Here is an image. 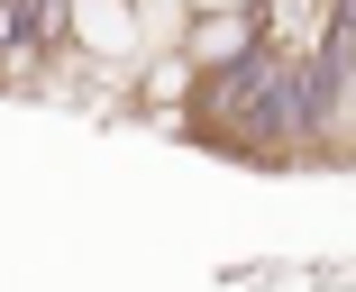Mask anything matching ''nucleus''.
I'll return each mask as SVG.
<instances>
[{
    "mask_svg": "<svg viewBox=\"0 0 356 292\" xmlns=\"http://www.w3.org/2000/svg\"><path fill=\"white\" fill-rule=\"evenodd\" d=\"M238 37H247V19H210V28H201V55H229Z\"/></svg>",
    "mask_w": 356,
    "mask_h": 292,
    "instance_id": "obj_2",
    "label": "nucleus"
},
{
    "mask_svg": "<svg viewBox=\"0 0 356 292\" xmlns=\"http://www.w3.org/2000/svg\"><path fill=\"white\" fill-rule=\"evenodd\" d=\"M74 28H83V46H101V55H128V46H137V10H119V0H92Z\"/></svg>",
    "mask_w": 356,
    "mask_h": 292,
    "instance_id": "obj_1",
    "label": "nucleus"
}]
</instances>
